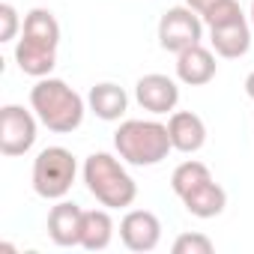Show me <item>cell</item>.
I'll list each match as a JSON object with an SVG mask.
<instances>
[{
  "mask_svg": "<svg viewBox=\"0 0 254 254\" xmlns=\"http://www.w3.org/2000/svg\"><path fill=\"white\" fill-rule=\"evenodd\" d=\"M57 45H60V24L51 9H30L24 15L21 39L15 42V63L30 78H48L57 66Z\"/></svg>",
  "mask_w": 254,
  "mask_h": 254,
  "instance_id": "6da1fadb",
  "label": "cell"
},
{
  "mask_svg": "<svg viewBox=\"0 0 254 254\" xmlns=\"http://www.w3.org/2000/svg\"><path fill=\"white\" fill-rule=\"evenodd\" d=\"M30 108L36 111L39 123L48 132L57 135H72L75 129H81L87 105L84 99L60 78H39L30 90Z\"/></svg>",
  "mask_w": 254,
  "mask_h": 254,
  "instance_id": "7a4b0ae2",
  "label": "cell"
},
{
  "mask_svg": "<svg viewBox=\"0 0 254 254\" xmlns=\"http://www.w3.org/2000/svg\"><path fill=\"white\" fill-rule=\"evenodd\" d=\"M171 189L194 218H215L227 206V191L212 180L209 168L197 159H189L174 168Z\"/></svg>",
  "mask_w": 254,
  "mask_h": 254,
  "instance_id": "3957f363",
  "label": "cell"
},
{
  "mask_svg": "<svg viewBox=\"0 0 254 254\" xmlns=\"http://www.w3.org/2000/svg\"><path fill=\"white\" fill-rule=\"evenodd\" d=\"M114 147L126 165L135 168H153L168 159L174 150L168 126L159 120H126L114 132Z\"/></svg>",
  "mask_w": 254,
  "mask_h": 254,
  "instance_id": "277c9868",
  "label": "cell"
},
{
  "mask_svg": "<svg viewBox=\"0 0 254 254\" xmlns=\"http://www.w3.org/2000/svg\"><path fill=\"white\" fill-rule=\"evenodd\" d=\"M84 186L108 209H126L138 197V183L111 153H93L84 159Z\"/></svg>",
  "mask_w": 254,
  "mask_h": 254,
  "instance_id": "5b68a950",
  "label": "cell"
},
{
  "mask_svg": "<svg viewBox=\"0 0 254 254\" xmlns=\"http://www.w3.org/2000/svg\"><path fill=\"white\" fill-rule=\"evenodd\" d=\"M78 162L66 147H45L33 159V191L45 200H63L75 186Z\"/></svg>",
  "mask_w": 254,
  "mask_h": 254,
  "instance_id": "8992f818",
  "label": "cell"
},
{
  "mask_svg": "<svg viewBox=\"0 0 254 254\" xmlns=\"http://www.w3.org/2000/svg\"><path fill=\"white\" fill-rule=\"evenodd\" d=\"M36 111H27L21 105H3L0 108V153L6 159H18L33 150L36 144Z\"/></svg>",
  "mask_w": 254,
  "mask_h": 254,
  "instance_id": "52a82bcc",
  "label": "cell"
},
{
  "mask_svg": "<svg viewBox=\"0 0 254 254\" xmlns=\"http://www.w3.org/2000/svg\"><path fill=\"white\" fill-rule=\"evenodd\" d=\"M203 39V18L191 6H171L159 18V45L171 54H180Z\"/></svg>",
  "mask_w": 254,
  "mask_h": 254,
  "instance_id": "ba28073f",
  "label": "cell"
},
{
  "mask_svg": "<svg viewBox=\"0 0 254 254\" xmlns=\"http://www.w3.org/2000/svg\"><path fill=\"white\" fill-rule=\"evenodd\" d=\"M120 239L129 251H153L162 242V221L150 209H129L120 221Z\"/></svg>",
  "mask_w": 254,
  "mask_h": 254,
  "instance_id": "9c48e42d",
  "label": "cell"
},
{
  "mask_svg": "<svg viewBox=\"0 0 254 254\" xmlns=\"http://www.w3.org/2000/svg\"><path fill=\"white\" fill-rule=\"evenodd\" d=\"M135 99H138V105H141L144 111H150V114L159 117V114H168V111L177 108V102H180V87H177L174 78H168V75H162V72H150V75L138 78V84H135Z\"/></svg>",
  "mask_w": 254,
  "mask_h": 254,
  "instance_id": "30bf717a",
  "label": "cell"
},
{
  "mask_svg": "<svg viewBox=\"0 0 254 254\" xmlns=\"http://www.w3.org/2000/svg\"><path fill=\"white\" fill-rule=\"evenodd\" d=\"M81 227H84V209L72 200H57L48 212V236L60 248L81 245Z\"/></svg>",
  "mask_w": 254,
  "mask_h": 254,
  "instance_id": "8fae6325",
  "label": "cell"
},
{
  "mask_svg": "<svg viewBox=\"0 0 254 254\" xmlns=\"http://www.w3.org/2000/svg\"><path fill=\"white\" fill-rule=\"evenodd\" d=\"M168 135H171L174 150L191 156V153L203 150V144H206V123L191 111H174L168 120Z\"/></svg>",
  "mask_w": 254,
  "mask_h": 254,
  "instance_id": "7c38bea8",
  "label": "cell"
},
{
  "mask_svg": "<svg viewBox=\"0 0 254 254\" xmlns=\"http://www.w3.org/2000/svg\"><path fill=\"white\" fill-rule=\"evenodd\" d=\"M218 72V63H215V54L203 45H191L186 51L177 54V78L189 87H203L215 78Z\"/></svg>",
  "mask_w": 254,
  "mask_h": 254,
  "instance_id": "4fadbf2b",
  "label": "cell"
},
{
  "mask_svg": "<svg viewBox=\"0 0 254 254\" xmlns=\"http://www.w3.org/2000/svg\"><path fill=\"white\" fill-rule=\"evenodd\" d=\"M209 42H212V51L224 60H236V57H245L251 42H254V33H251V24L245 18L233 21V24H224V27H209Z\"/></svg>",
  "mask_w": 254,
  "mask_h": 254,
  "instance_id": "5bb4252c",
  "label": "cell"
},
{
  "mask_svg": "<svg viewBox=\"0 0 254 254\" xmlns=\"http://www.w3.org/2000/svg\"><path fill=\"white\" fill-rule=\"evenodd\" d=\"M87 105H90V111H93L99 120H105V123H114V120H120L126 111H129V96H126V90H123L120 84H111V81H105V84H96V87H90Z\"/></svg>",
  "mask_w": 254,
  "mask_h": 254,
  "instance_id": "9a60e30c",
  "label": "cell"
},
{
  "mask_svg": "<svg viewBox=\"0 0 254 254\" xmlns=\"http://www.w3.org/2000/svg\"><path fill=\"white\" fill-rule=\"evenodd\" d=\"M114 239V218L105 209H84V227H81V248L87 251H105Z\"/></svg>",
  "mask_w": 254,
  "mask_h": 254,
  "instance_id": "2e32d148",
  "label": "cell"
},
{
  "mask_svg": "<svg viewBox=\"0 0 254 254\" xmlns=\"http://www.w3.org/2000/svg\"><path fill=\"white\" fill-rule=\"evenodd\" d=\"M200 18H203L206 27H224V24H233V21L245 18V12L236 0H218V3H212Z\"/></svg>",
  "mask_w": 254,
  "mask_h": 254,
  "instance_id": "e0dca14e",
  "label": "cell"
},
{
  "mask_svg": "<svg viewBox=\"0 0 254 254\" xmlns=\"http://www.w3.org/2000/svg\"><path fill=\"white\" fill-rule=\"evenodd\" d=\"M212 239L206 233H180L174 239V254H212Z\"/></svg>",
  "mask_w": 254,
  "mask_h": 254,
  "instance_id": "ac0fdd59",
  "label": "cell"
},
{
  "mask_svg": "<svg viewBox=\"0 0 254 254\" xmlns=\"http://www.w3.org/2000/svg\"><path fill=\"white\" fill-rule=\"evenodd\" d=\"M0 21H3V27H0V42H12L18 27H21V18H18V9L12 3H0Z\"/></svg>",
  "mask_w": 254,
  "mask_h": 254,
  "instance_id": "d6986e66",
  "label": "cell"
},
{
  "mask_svg": "<svg viewBox=\"0 0 254 254\" xmlns=\"http://www.w3.org/2000/svg\"><path fill=\"white\" fill-rule=\"evenodd\" d=\"M212 3H218V0H186V6H191L197 15H203V12H206Z\"/></svg>",
  "mask_w": 254,
  "mask_h": 254,
  "instance_id": "ffe728a7",
  "label": "cell"
},
{
  "mask_svg": "<svg viewBox=\"0 0 254 254\" xmlns=\"http://www.w3.org/2000/svg\"><path fill=\"white\" fill-rule=\"evenodd\" d=\"M245 93H248V99L254 102V72H248V78H245Z\"/></svg>",
  "mask_w": 254,
  "mask_h": 254,
  "instance_id": "44dd1931",
  "label": "cell"
},
{
  "mask_svg": "<svg viewBox=\"0 0 254 254\" xmlns=\"http://www.w3.org/2000/svg\"><path fill=\"white\" fill-rule=\"evenodd\" d=\"M248 24H251V33H254V0H251V18H248Z\"/></svg>",
  "mask_w": 254,
  "mask_h": 254,
  "instance_id": "7402d4cb",
  "label": "cell"
}]
</instances>
